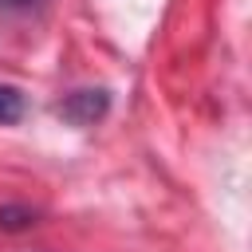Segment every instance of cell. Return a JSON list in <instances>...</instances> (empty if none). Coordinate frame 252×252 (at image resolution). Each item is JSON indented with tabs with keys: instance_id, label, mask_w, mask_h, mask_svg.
Returning a JSON list of instances; mask_svg holds the SVG:
<instances>
[{
	"instance_id": "obj_4",
	"label": "cell",
	"mask_w": 252,
	"mask_h": 252,
	"mask_svg": "<svg viewBox=\"0 0 252 252\" xmlns=\"http://www.w3.org/2000/svg\"><path fill=\"white\" fill-rule=\"evenodd\" d=\"M35 0H0V12H12V8H32Z\"/></svg>"
},
{
	"instance_id": "obj_3",
	"label": "cell",
	"mask_w": 252,
	"mask_h": 252,
	"mask_svg": "<svg viewBox=\"0 0 252 252\" xmlns=\"http://www.w3.org/2000/svg\"><path fill=\"white\" fill-rule=\"evenodd\" d=\"M20 114H24V94L0 83V122H20Z\"/></svg>"
},
{
	"instance_id": "obj_2",
	"label": "cell",
	"mask_w": 252,
	"mask_h": 252,
	"mask_svg": "<svg viewBox=\"0 0 252 252\" xmlns=\"http://www.w3.org/2000/svg\"><path fill=\"white\" fill-rule=\"evenodd\" d=\"M35 224V209H24V205H0V228L16 232V228H28Z\"/></svg>"
},
{
	"instance_id": "obj_1",
	"label": "cell",
	"mask_w": 252,
	"mask_h": 252,
	"mask_svg": "<svg viewBox=\"0 0 252 252\" xmlns=\"http://www.w3.org/2000/svg\"><path fill=\"white\" fill-rule=\"evenodd\" d=\"M106 106H110V94L98 87V91H71L55 110L75 126H91V122H98L106 114Z\"/></svg>"
}]
</instances>
